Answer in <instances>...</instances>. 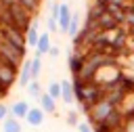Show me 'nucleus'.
<instances>
[{
    "mask_svg": "<svg viewBox=\"0 0 134 132\" xmlns=\"http://www.w3.org/2000/svg\"><path fill=\"white\" fill-rule=\"evenodd\" d=\"M40 69H42V57H36V59L31 61V75H34V80H38Z\"/></svg>",
    "mask_w": 134,
    "mask_h": 132,
    "instance_id": "f8f14e48",
    "label": "nucleus"
},
{
    "mask_svg": "<svg viewBox=\"0 0 134 132\" xmlns=\"http://www.w3.org/2000/svg\"><path fill=\"white\" fill-rule=\"evenodd\" d=\"M2 130L4 132H21V122L13 115H8L4 122H2Z\"/></svg>",
    "mask_w": 134,
    "mask_h": 132,
    "instance_id": "6e6552de",
    "label": "nucleus"
},
{
    "mask_svg": "<svg viewBox=\"0 0 134 132\" xmlns=\"http://www.w3.org/2000/svg\"><path fill=\"white\" fill-rule=\"evenodd\" d=\"M27 92H29V96H34V98H38V101H40V96L44 94V92H42V86H40L38 80H31V84L27 86Z\"/></svg>",
    "mask_w": 134,
    "mask_h": 132,
    "instance_id": "9b49d317",
    "label": "nucleus"
},
{
    "mask_svg": "<svg viewBox=\"0 0 134 132\" xmlns=\"http://www.w3.org/2000/svg\"><path fill=\"white\" fill-rule=\"evenodd\" d=\"M38 103H40V107H42V111H44V113H54V111H57V101H54L48 92H44V94L40 96V101H38Z\"/></svg>",
    "mask_w": 134,
    "mask_h": 132,
    "instance_id": "39448f33",
    "label": "nucleus"
},
{
    "mask_svg": "<svg viewBox=\"0 0 134 132\" xmlns=\"http://www.w3.org/2000/svg\"><path fill=\"white\" fill-rule=\"evenodd\" d=\"M77 132H94V126L90 122H80L77 124Z\"/></svg>",
    "mask_w": 134,
    "mask_h": 132,
    "instance_id": "ddd939ff",
    "label": "nucleus"
},
{
    "mask_svg": "<svg viewBox=\"0 0 134 132\" xmlns=\"http://www.w3.org/2000/svg\"><path fill=\"white\" fill-rule=\"evenodd\" d=\"M50 36L48 34H42L40 36V42H38V46H36V57H42V54H46V52H50Z\"/></svg>",
    "mask_w": 134,
    "mask_h": 132,
    "instance_id": "423d86ee",
    "label": "nucleus"
},
{
    "mask_svg": "<svg viewBox=\"0 0 134 132\" xmlns=\"http://www.w3.org/2000/svg\"><path fill=\"white\" fill-rule=\"evenodd\" d=\"M48 54H50V57H59V48H57V46H52V48H50V52H48Z\"/></svg>",
    "mask_w": 134,
    "mask_h": 132,
    "instance_id": "f3484780",
    "label": "nucleus"
},
{
    "mask_svg": "<svg viewBox=\"0 0 134 132\" xmlns=\"http://www.w3.org/2000/svg\"><path fill=\"white\" fill-rule=\"evenodd\" d=\"M31 80H34V75H31V61H25V65L21 69V75H19V84L21 86H29Z\"/></svg>",
    "mask_w": 134,
    "mask_h": 132,
    "instance_id": "0eeeda50",
    "label": "nucleus"
},
{
    "mask_svg": "<svg viewBox=\"0 0 134 132\" xmlns=\"http://www.w3.org/2000/svg\"><path fill=\"white\" fill-rule=\"evenodd\" d=\"M48 94H50L54 101L63 98V86H61V82H50V84H48Z\"/></svg>",
    "mask_w": 134,
    "mask_h": 132,
    "instance_id": "1a4fd4ad",
    "label": "nucleus"
},
{
    "mask_svg": "<svg viewBox=\"0 0 134 132\" xmlns=\"http://www.w3.org/2000/svg\"><path fill=\"white\" fill-rule=\"evenodd\" d=\"M38 42H40V34H38V27H36V23L27 29V44L29 46H38Z\"/></svg>",
    "mask_w": 134,
    "mask_h": 132,
    "instance_id": "9d476101",
    "label": "nucleus"
},
{
    "mask_svg": "<svg viewBox=\"0 0 134 132\" xmlns=\"http://www.w3.org/2000/svg\"><path fill=\"white\" fill-rule=\"evenodd\" d=\"M61 86H63V103L65 105H73V103H77V98H75V86L71 84V82H67V80H63L61 82Z\"/></svg>",
    "mask_w": 134,
    "mask_h": 132,
    "instance_id": "f257e3e1",
    "label": "nucleus"
},
{
    "mask_svg": "<svg viewBox=\"0 0 134 132\" xmlns=\"http://www.w3.org/2000/svg\"><path fill=\"white\" fill-rule=\"evenodd\" d=\"M29 109H31V107H29L25 101H17V103L10 105V115L17 117V119H25L27 113H29Z\"/></svg>",
    "mask_w": 134,
    "mask_h": 132,
    "instance_id": "f03ea898",
    "label": "nucleus"
},
{
    "mask_svg": "<svg viewBox=\"0 0 134 132\" xmlns=\"http://www.w3.org/2000/svg\"><path fill=\"white\" fill-rule=\"evenodd\" d=\"M25 122H27L29 126H34V128L42 126V122H44V111H42V107H31L29 113H27V117H25Z\"/></svg>",
    "mask_w": 134,
    "mask_h": 132,
    "instance_id": "7ed1b4c3",
    "label": "nucleus"
},
{
    "mask_svg": "<svg viewBox=\"0 0 134 132\" xmlns=\"http://www.w3.org/2000/svg\"><path fill=\"white\" fill-rule=\"evenodd\" d=\"M71 21H73V19H71V15H69V6H67V4H61V8H59V25H61V29L69 34Z\"/></svg>",
    "mask_w": 134,
    "mask_h": 132,
    "instance_id": "20e7f679",
    "label": "nucleus"
},
{
    "mask_svg": "<svg viewBox=\"0 0 134 132\" xmlns=\"http://www.w3.org/2000/svg\"><path fill=\"white\" fill-rule=\"evenodd\" d=\"M67 124L69 126H77L80 122H77V111H69L67 113Z\"/></svg>",
    "mask_w": 134,
    "mask_h": 132,
    "instance_id": "4468645a",
    "label": "nucleus"
},
{
    "mask_svg": "<svg viewBox=\"0 0 134 132\" xmlns=\"http://www.w3.org/2000/svg\"><path fill=\"white\" fill-rule=\"evenodd\" d=\"M8 115H10V107H6V105L0 103V122H4Z\"/></svg>",
    "mask_w": 134,
    "mask_h": 132,
    "instance_id": "2eb2a0df",
    "label": "nucleus"
},
{
    "mask_svg": "<svg viewBox=\"0 0 134 132\" xmlns=\"http://www.w3.org/2000/svg\"><path fill=\"white\" fill-rule=\"evenodd\" d=\"M75 34H77V17H73L71 27H69V36H75Z\"/></svg>",
    "mask_w": 134,
    "mask_h": 132,
    "instance_id": "dca6fc26",
    "label": "nucleus"
}]
</instances>
